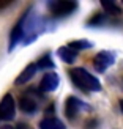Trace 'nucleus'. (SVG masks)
Wrapping results in <instances>:
<instances>
[{
	"label": "nucleus",
	"mask_w": 123,
	"mask_h": 129,
	"mask_svg": "<svg viewBox=\"0 0 123 129\" xmlns=\"http://www.w3.org/2000/svg\"><path fill=\"white\" fill-rule=\"evenodd\" d=\"M44 19L36 16L35 13L32 11H25V14L19 19V22L14 25L11 35H10V52L14 49L16 44L19 43H24V44H29L32 41L36 40V36L44 31Z\"/></svg>",
	"instance_id": "1"
},
{
	"label": "nucleus",
	"mask_w": 123,
	"mask_h": 129,
	"mask_svg": "<svg viewBox=\"0 0 123 129\" xmlns=\"http://www.w3.org/2000/svg\"><path fill=\"white\" fill-rule=\"evenodd\" d=\"M69 77L73 83L84 90V91H100L101 90V82L96 79L95 76H92L85 68H73L69 69Z\"/></svg>",
	"instance_id": "2"
},
{
	"label": "nucleus",
	"mask_w": 123,
	"mask_h": 129,
	"mask_svg": "<svg viewBox=\"0 0 123 129\" xmlns=\"http://www.w3.org/2000/svg\"><path fill=\"white\" fill-rule=\"evenodd\" d=\"M47 10L54 17H66L77 10V3L71 0H51L47 2Z\"/></svg>",
	"instance_id": "3"
},
{
	"label": "nucleus",
	"mask_w": 123,
	"mask_h": 129,
	"mask_svg": "<svg viewBox=\"0 0 123 129\" xmlns=\"http://www.w3.org/2000/svg\"><path fill=\"white\" fill-rule=\"evenodd\" d=\"M114 61H115V55L111 50H101L93 57V66L98 73H104L109 66L114 64Z\"/></svg>",
	"instance_id": "4"
},
{
	"label": "nucleus",
	"mask_w": 123,
	"mask_h": 129,
	"mask_svg": "<svg viewBox=\"0 0 123 129\" xmlns=\"http://www.w3.org/2000/svg\"><path fill=\"white\" fill-rule=\"evenodd\" d=\"M16 113V104L13 96L8 93L0 101V121H11Z\"/></svg>",
	"instance_id": "5"
},
{
	"label": "nucleus",
	"mask_w": 123,
	"mask_h": 129,
	"mask_svg": "<svg viewBox=\"0 0 123 129\" xmlns=\"http://www.w3.org/2000/svg\"><path fill=\"white\" fill-rule=\"evenodd\" d=\"M87 109H88V106L85 102H82L79 98H76V96H69L66 102H65V115L69 120H74L81 110H87Z\"/></svg>",
	"instance_id": "6"
},
{
	"label": "nucleus",
	"mask_w": 123,
	"mask_h": 129,
	"mask_svg": "<svg viewBox=\"0 0 123 129\" xmlns=\"http://www.w3.org/2000/svg\"><path fill=\"white\" fill-rule=\"evenodd\" d=\"M33 94H35L33 90H30V91H27L25 94H22L21 98H19V109H21L24 113L32 115L38 110V101Z\"/></svg>",
	"instance_id": "7"
},
{
	"label": "nucleus",
	"mask_w": 123,
	"mask_h": 129,
	"mask_svg": "<svg viewBox=\"0 0 123 129\" xmlns=\"http://www.w3.org/2000/svg\"><path fill=\"white\" fill-rule=\"evenodd\" d=\"M60 83V77L57 73H47L43 76V79L40 82V91L49 93V91H55L57 87Z\"/></svg>",
	"instance_id": "8"
},
{
	"label": "nucleus",
	"mask_w": 123,
	"mask_h": 129,
	"mask_svg": "<svg viewBox=\"0 0 123 129\" xmlns=\"http://www.w3.org/2000/svg\"><path fill=\"white\" fill-rule=\"evenodd\" d=\"M36 71H38L36 63H30L29 66H25V69L17 76V79H16V85H24V83H27V82L32 79V77L36 74Z\"/></svg>",
	"instance_id": "9"
},
{
	"label": "nucleus",
	"mask_w": 123,
	"mask_h": 129,
	"mask_svg": "<svg viewBox=\"0 0 123 129\" xmlns=\"http://www.w3.org/2000/svg\"><path fill=\"white\" fill-rule=\"evenodd\" d=\"M38 126H40V129H66L63 121L55 117H47V118L41 120Z\"/></svg>",
	"instance_id": "10"
},
{
	"label": "nucleus",
	"mask_w": 123,
	"mask_h": 129,
	"mask_svg": "<svg viewBox=\"0 0 123 129\" xmlns=\"http://www.w3.org/2000/svg\"><path fill=\"white\" fill-rule=\"evenodd\" d=\"M77 54H79V52H76V50H73V49L68 47V46H65V47H60V49H59L60 58H62L63 61H66V63H73V61L76 60Z\"/></svg>",
	"instance_id": "11"
},
{
	"label": "nucleus",
	"mask_w": 123,
	"mask_h": 129,
	"mask_svg": "<svg viewBox=\"0 0 123 129\" xmlns=\"http://www.w3.org/2000/svg\"><path fill=\"white\" fill-rule=\"evenodd\" d=\"M93 44L90 43V41H85V40H77V41H71L68 44V47H71L73 50H76V52H81V50L84 49H90Z\"/></svg>",
	"instance_id": "12"
},
{
	"label": "nucleus",
	"mask_w": 123,
	"mask_h": 129,
	"mask_svg": "<svg viewBox=\"0 0 123 129\" xmlns=\"http://www.w3.org/2000/svg\"><path fill=\"white\" fill-rule=\"evenodd\" d=\"M36 66H38V69H49V68H54V60H52V57H51V54H44L41 58L36 61Z\"/></svg>",
	"instance_id": "13"
},
{
	"label": "nucleus",
	"mask_w": 123,
	"mask_h": 129,
	"mask_svg": "<svg viewBox=\"0 0 123 129\" xmlns=\"http://www.w3.org/2000/svg\"><path fill=\"white\" fill-rule=\"evenodd\" d=\"M101 6L104 8V13H107V14H112V16H117L121 13L120 6L115 5L114 2H101Z\"/></svg>",
	"instance_id": "14"
},
{
	"label": "nucleus",
	"mask_w": 123,
	"mask_h": 129,
	"mask_svg": "<svg viewBox=\"0 0 123 129\" xmlns=\"http://www.w3.org/2000/svg\"><path fill=\"white\" fill-rule=\"evenodd\" d=\"M106 22V14H103V13H100V14H95L92 19L88 21V25L90 27H96V25H101V24H104Z\"/></svg>",
	"instance_id": "15"
},
{
	"label": "nucleus",
	"mask_w": 123,
	"mask_h": 129,
	"mask_svg": "<svg viewBox=\"0 0 123 129\" xmlns=\"http://www.w3.org/2000/svg\"><path fill=\"white\" fill-rule=\"evenodd\" d=\"M8 5H11V2H0V8H5Z\"/></svg>",
	"instance_id": "16"
},
{
	"label": "nucleus",
	"mask_w": 123,
	"mask_h": 129,
	"mask_svg": "<svg viewBox=\"0 0 123 129\" xmlns=\"http://www.w3.org/2000/svg\"><path fill=\"white\" fill-rule=\"evenodd\" d=\"M0 129H14V127L10 126V124H3V126H0Z\"/></svg>",
	"instance_id": "17"
},
{
	"label": "nucleus",
	"mask_w": 123,
	"mask_h": 129,
	"mask_svg": "<svg viewBox=\"0 0 123 129\" xmlns=\"http://www.w3.org/2000/svg\"><path fill=\"white\" fill-rule=\"evenodd\" d=\"M120 109H121V112H123V99L120 101Z\"/></svg>",
	"instance_id": "18"
}]
</instances>
